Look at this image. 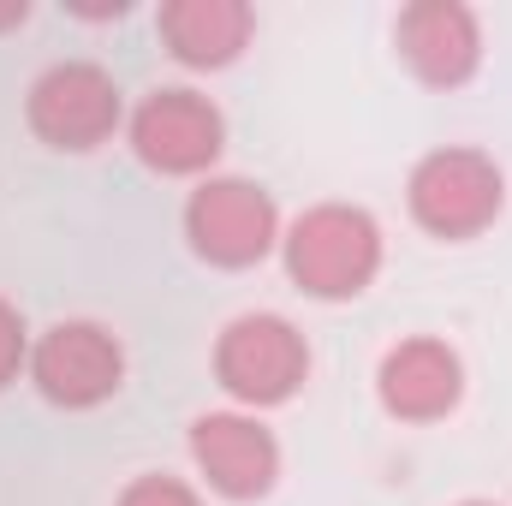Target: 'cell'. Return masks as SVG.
<instances>
[{
	"mask_svg": "<svg viewBox=\"0 0 512 506\" xmlns=\"http://www.w3.org/2000/svg\"><path fill=\"white\" fill-rule=\"evenodd\" d=\"M405 209H411V221L429 239L471 245V239H483L501 221V209H507V173L477 143H441V149L417 155V167L405 179Z\"/></svg>",
	"mask_w": 512,
	"mask_h": 506,
	"instance_id": "cell-2",
	"label": "cell"
},
{
	"mask_svg": "<svg viewBox=\"0 0 512 506\" xmlns=\"http://www.w3.org/2000/svg\"><path fill=\"white\" fill-rule=\"evenodd\" d=\"M126 143L161 179H209L227 149V114L191 84H161L126 114Z\"/></svg>",
	"mask_w": 512,
	"mask_h": 506,
	"instance_id": "cell-6",
	"label": "cell"
},
{
	"mask_svg": "<svg viewBox=\"0 0 512 506\" xmlns=\"http://www.w3.org/2000/svg\"><path fill=\"white\" fill-rule=\"evenodd\" d=\"M465 399V358L441 334H405L376 364V405L393 423H447Z\"/></svg>",
	"mask_w": 512,
	"mask_h": 506,
	"instance_id": "cell-10",
	"label": "cell"
},
{
	"mask_svg": "<svg viewBox=\"0 0 512 506\" xmlns=\"http://www.w3.org/2000/svg\"><path fill=\"white\" fill-rule=\"evenodd\" d=\"M30 387L54 411H96L126 387V346L96 316H66L36 334L30 346Z\"/></svg>",
	"mask_w": 512,
	"mask_h": 506,
	"instance_id": "cell-7",
	"label": "cell"
},
{
	"mask_svg": "<svg viewBox=\"0 0 512 506\" xmlns=\"http://www.w3.org/2000/svg\"><path fill=\"white\" fill-rule=\"evenodd\" d=\"M24 126L54 155H96L126 131V90L96 60H54L24 96Z\"/></svg>",
	"mask_w": 512,
	"mask_h": 506,
	"instance_id": "cell-4",
	"label": "cell"
},
{
	"mask_svg": "<svg viewBox=\"0 0 512 506\" xmlns=\"http://www.w3.org/2000/svg\"><path fill=\"white\" fill-rule=\"evenodd\" d=\"M393 54L423 90H465L483 72V18L465 0H411L393 18Z\"/></svg>",
	"mask_w": 512,
	"mask_h": 506,
	"instance_id": "cell-9",
	"label": "cell"
},
{
	"mask_svg": "<svg viewBox=\"0 0 512 506\" xmlns=\"http://www.w3.org/2000/svg\"><path fill=\"white\" fill-rule=\"evenodd\" d=\"M114 506H209V501H203L197 483H185L173 471H143V477H131L126 489H120Z\"/></svg>",
	"mask_w": 512,
	"mask_h": 506,
	"instance_id": "cell-12",
	"label": "cell"
},
{
	"mask_svg": "<svg viewBox=\"0 0 512 506\" xmlns=\"http://www.w3.org/2000/svg\"><path fill=\"white\" fill-rule=\"evenodd\" d=\"M215 381L239 411L292 405L310 381V340L274 310H245L215 334Z\"/></svg>",
	"mask_w": 512,
	"mask_h": 506,
	"instance_id": "cell-5",
	"label": "cell"
},
{
	"mask_svg": "<svg viewBox=\"0 0 512 506\" xmlns=\"http://www.w3.org/2000/svg\"><path fill=\"white\" fill-rule=\"evenodd\" d=\"M286 280L316 304H352L376 286L387 262L382 221L364 203H310L280 233Z\"/></svg>",
	"mask_w": 512,
	"mask_h": 506,
	"instance_id": "cell-1",
	"label": "cell"
},
{
	"mask_svg": "<svg viewBox=\"0 0 512 506\" xmlns=\"http://www.w3.org/2000/svg\"><path fill=\"white\" fill-rule=\"evenodd\" d=\"M30 346H36V334L24 322V310L12 298H0V393L30 376Z\"/></svg>",
	"mask_w": 512,
	"mask_h": 506,
	"instance_id": "cell-13",
	"label": "cell"
},
{
	"mask_svg": "<svg viewBox=\"0 0 512 506\" xmlns=\"http://www.w3.org/2000/svg\"><path fill=\"white\" fill-rule=\"evenodd\" d=\"M185 447H191V471L209 483V495L233 506H251V501H268L274 483H280V435L256 417V411H203L191 417L185 429Z\"/></svg>",
	"mask_w": 512,
	"mask_h": 506,
	"instance_id": "cell-8",
	"label": "cell"
},
{
	"mask_svg": "<svg viewBox=\"0 0 512 506\" xmlns=\"http://www.w3.org/2000/svg\"><path fill=\"white\" fill-rule=\"evenodd\" d=\"M179 227H185V245H191L197 262L227 268V274L268 262V256L280 251V233H286L274 191L245 179V173H209V179H197L191 197H185Z\"/></svg>",
	"mask_w": 512,
	"mask_h": 506,
	"instance_id": "cell-3",
	"label": "cell"
},
{
	"mask_svg": "<svg viewBox=\"0 0 512 506\" xmlns=\"http://www.w3.org/2000/svg\"><path fill=\"white\" fill-rule=\"evenodd\" d=\"M155 36L167 60H179L185 72H227L251 48L256 6L251 0H161Z\"/></svg>",
	"mask_w": 512,
	"mask_h": 506,
	"instance_id": "cell-11",
	"label": "cell"
},
{
	"mask_svg": "<svg viewBox=\"0 0 512 506\" xmlns=\"http://www.w3.org/2000/svg\"><path fill=\"white\" fill-rule=\"evenodd\" d=\"M30 24V0H0V36Z\"/></svg>",
	"mask_w": 512,
	"mask_h": 506,
	"instance_id": "cell-14",
	"label": "cell"
},
{
	"mask_svg": "<svg viewBox=\"0 0 512 506\" xmlns=\"http://www.w3.org/2000/svg\"><path fill=\"white\" fill-rule=\"evenodd\" d=\"M459 506H495V501H459Z\"/></svg>",
	"mask_w": 512,
	"mask_h": 506,
	"instance_id": "cell-15",
	"label": "cell"
}]
</instances>
